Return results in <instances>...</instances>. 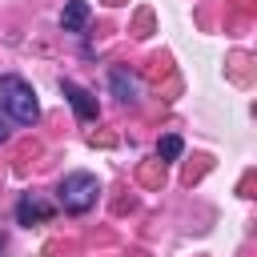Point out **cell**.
Masks as SVG:
<instances>
[{
	"label": "cell",
	"mask_w": 257,
	"mask_h": 257,
	"mask_svg": "<svg viewBox=\"0 0 257 257\" xmlns=\"http://www.w3.org/2000/svg\"><path fill=\"white\" fill-rule=\"evenodd\" d=\"M56 193H60L64 213H88V209L96 205V197H100V181H96L92 173H68Z\"/></svg>",
	"instance_id": "obj_2"
},
{
	"label": "cell",
	"mask_w": 257,
	"mask_h": 257,
	"mask_svg": "<svg viewBox=\"0 0 257 257\" xmlns=\"http://www.w3.org/2000/svg\"><path fill=\"white\" fill-rule=\"evenodd\" d=\"M48 217H52V205H48L44 197H36V193H24V197L16 201V221H20V225L48 221Z\"/></svg>",
	"instance_id": "obj_4"
},
{
	"label": "cell",
	"mask_w": 257,
	"mask_h": 257,
	"mask_svg": "<svg viewBox=\"0 0 257 257\" xmlns=\"http://www.w3.org/2000/svg\"><path fill=\"white\" fill-rule=\"evenodd\" d=\"M181 149H185V141H181L177 133H169V137H161V141H157V157H161V161H177V157H181Z\"/></svg>",
	"instance_id": "obj_7"
},
{
	"label": "cell",
	"mask_w": 257,
	"mask_h": 257,
	"mask_svg": "<svg viewBox=\"0 0 257 257\" xmlns=\"http://www.w3.org/2000/svg\"><path fill=\"white\" fill-rule=\"evenodd\" d=\"M88 24V0H68L64 12H60V28L64 32H80Z\"/></svg>",
	"instance_id": "obj_5"
},
{
	"label": "cell",
	"mask_w": 257,
	"mask_h": 257,
	"mask_svg": "<svg viewBox=\"0 0 257 257\" xmlns=\"http://www.w3.org/2000/svg\"><path fill=\"white\" fill-rule=\"evenodd\" d=\"M60 92H64V100L72 104V112H76L80 120H96V116H100V108H96V96H92L88 88H80L76 80H60Z\"/></svg>",
	"instance_id": "obj_3"
},
{
	"label": "cell",
	"mask_w": 257,
	"mask_h": 257,
	"mask_svg": "<svg viewBox=\"0 0 257 257\" xmlns=\"http://www.w3.org/2000/svg\"><path fill=\"white\" fill-rule=\"evenodd\" d=\"M0 112H8L16 124H36L40 120V104H36V92L24 76H0Z\"/></svg>",
	"instance_id": "obj_1"
},
{
	"label": "cell",
	"mask_w": 257,
	"mask_h": 257,
	"mask_svg": "<svg viewBox=\"0 0 257 257\" xmlns=\"http://www.w3.org/2000/svg\"><path fill=\"white\" fill-rule=\"evenodd\" d=\"M108 84H112L116 100H124V104H133V100H137V80H133L124 68H112V72H108Z\"/></svg>",
	"instance_id": "obj_6"
},
{
	"label": "cell",
	"mask_w": 257,
	"mask_h": 257,
	"mask_svg": "<svg viewBox=\"0 0 257 257\" xmlns=\"http://www.w3.org/2000/svg\"><path fill=\"white\" fill-rule=\"evenodd\" d=\"M4 141H8V124L0 120V145H4Z\"/></svg>",
	"instance_id": "obj_8"
}]
</instances>
